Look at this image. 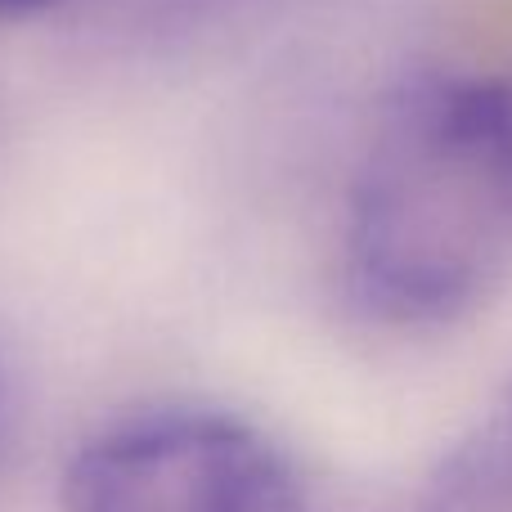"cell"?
I'll return each instance as SVG.
<instances>
[{"label": "cell", "instance_id": "obj_2", "mask_svg": "<svg viewBox=\"0 0 512 512\" xmlns=\"http://www.w3.org/2000/svg\"><path fill=\"white\" fill-rule=\"evenodd\" d=\"M63 512H306V486L261 427L221 409H153L72 454Z\"/></svg>", "mask_w": 512, "mask_h": 512}, {"label": "cell", "instance_id": "obj_4", "mask_svg": "<svg viewBox=\"0 0 512 512\" xmlns=\"http://www.w3.org/2000/svg\"><path fill=\"white\" fill-rule=\"evenodd\" d=\"M54 0H0V18H27V14H41L50 9Z\"/></svg>", "mask_w": 512, "mask_h": 512}, {"label": "cell", "instance_id": "obj_3", "mask_svg": "<svg viewBox=\"0 0 512 512\" xmlns=\"http://www.w3.org/2000/svg\"><path fill=\"white\" fill-rule=\"evenodd\" d=\"M423 512H512V382L441 454Z\"/></svg>", "mask_w": 512, "mask_h": 512}, {"label": "cell", "instance_id": "obj_5", "mask_svg": "<svg viewBox=\"0 0 512 512\" xmlns=\"http://www.w3.org/2000/svg\"><path fill=\"white\" fill-rule=\"evenodd\" d=\"M5 414H9V400H5V382H0V436H5Z\"/></svg>", "mask_w": 512, "mask_h": 512}, {"label": "cell", "instance_id": "obj_1", "mask_svg": "<svg viewBox=\"0 0 512 512\" xmlns=\"http://www.w3.org/2000/svg\"><path fill=\"white\" fill-rule=\"evenodd\" d=\"M512 288V72L423 63L382 95L346 207V292L396 333Z\"/></svg>", "mask_w": 512, "mask_h": 512}]
</instances>
